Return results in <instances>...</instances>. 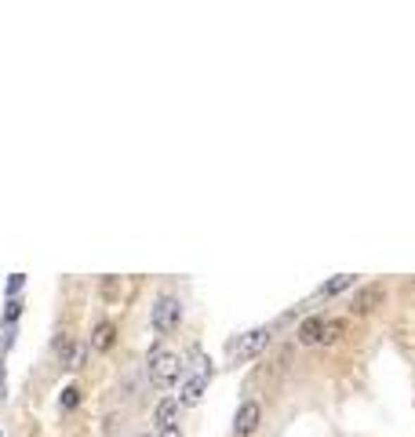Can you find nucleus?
I'll return each mask as SVG.
<instances>
[{
    "label": "nucleus",
    "mask_w": 415,
    "mask_h": 437,
    "mask_svg": "<svg viewBox=\"0 0 415 437\" xmlns=\"http://www.w3.org/2000/svg\"><path fill=\"white\" fill-rule=\"evenodd\" d=\"M182 379V357L171 354V350H149V383L157 390H168Z\"/></svg>",
    "instance_id": "obj_1"
},
{
    "label": "nucleus",
    "mask_w": 415,
    "mask_h": 437,
    "mask_svg": "<svg viewBox=\"0 0 415 437\" xmlns=\"http://www.w3.org/2000/svg\"><path fill=\"white\" fill-rule=\"evenodd\" d=\"M179 317H182V306H179L175 295H161L157 302H153L149 321H153V332L157 336H171L175 328H179Z\"/></svg>",
    "instance_id": "obj_2"
},
{
    "label": "nucleus",
    "mask_w": 415,
    "mask_h": 437,
    "mask_svg": "<svg viewBox=\"0 0 415 437\" xmlns=\"http://www.w3.org/2000/svg\"><path fill=\"white\" fill-rule=\"evenodd\" d=\"M208 383H211V364H208L204 354H197V368L190 371L186 383H182V398H179V405H197V401L204 398Z\"/></svg>",
    "instance_id": "obj_3"
},
{
    "label": "nucleus",
    "mask_w": 415,
    "mask_h": 437,
    "mask_svg": "<svg viewBox=\"0 0 415 437\" xmlns=\"http://www.w3.org/2000/svg\"><path fill=\"white\" fill-rule=\"evenodd\" d=\"M266 343H270V328H255V332H248V336H240L233 346H230V361H252V357H259L262 350H266Z\"/></svg>",
    "instance_id": "obj_4"
},
{
    "label": "nucleus",
    "mask_w": 415,
    "mask_h": 437,
    "mask_svg": "<svg viewBox=\"0 0 415 437\" xmlns=\"http://www.w3.org/2000/svg\"><path fill=\"white\" fill-rule=\"evenodd\" d=\"M262 423V405L259 401H240L237 415H233V433L237 437H252Z\"/></svg>",
    "instance_id": "obj_5"
},
{
    "label": "nucleus",
    "mask_w": 415,
    "mask_h": 437,
    "mask_svg": "<svg viewBox=\"0 0 415 437\" xmlns=\"http://www.w3.org/2000/svg\"><path fill=\"white\" fill-rule=\"evenodd\" d=\"M386 299V288L383 284H364V288L354 295V302H349V310H354V317H368L371 310H379Z\"/></svg>",
    "instance_id": "obj_6"
},
{
    "label": "nucleus",
    "mask_w": 415,
    "mask_h": 437,
    "mask_svg": "<svg viewBox=\"0 0 415 437\" xmlns=\"http://www.w3.org/2000/svg\"><path fill=\"white\" fill-rule=\"evenodd\" d=\"M51 350H55V361H58L62 368H73V364H77V339H73L70 332H58L55 343H51Z\"/></svg>",
    "instance_id": "obj_7"
},
{
    "label": "nucleus",
    "mask_w": 415,
    "mask_h": 437,
    "mask_svg": "<svg viewBox=\"0 0 415 437\" xmlns=\"http://www.w3.org/2000/svg\"><path fill=\"white\" fill-rule=\"evenodd\" d=\"M324 321L328 317H321V314H314V317H306L302 324H299V343L302 346H321V336H324Z\"/></svg>",
    "instance_id": "obj_8"
},
{
    "label": "nucleus",
    "mask_w": 415,
    "mask_h": 437,
    "mask_svg": "<svg viewBox=\"0 0 415 437\" xmlns=\"http://www.w3.org/2000/svg\"><path fill=\"white\" fill-rule=\"evenodd\" d=\"M113 343H117V324L113 321H99L95 332H92V346L99 350V354H109Z\"/></svg>",
    "instance_id": "obj_9"
},
{
    "label": "nucleus",
    "mask_w": 415,
    "mask_h": 437,
    "mask_svg": "<svg viewBox=\"0 0 415 437\" xmlns=\"http://www.w3.org/2000/svg\"><path fill=\"white\" fill-rule=\"evenodd\" d=\"M179 401L175 398H164V401H157V408H153V423H157V430H164V426H175V415H179Z\"/></svg>",
    "instance_id": "obj_10"
},
{
    "label": "nucleus",
    "mask_w": 415,
    "mask_h": 437,
    "mask_svg": "<svg viewBox=\"0 0 415 437\" xmlns=\"http://www.w3.org/2000/svg\"><path fill=\"white\" fill-rule=\"evenodd\" d=\"M342 336H346V321H342V317H328V321H324L321 346H332V343H339Z\"/></svg>",
    "instance_id": "obj_11"
},
{
    "label": "nucleus",
    "mask_w": 415,
    "mask_h": 437,
    "mask_svg": "<svg viewBox=\"0 0 415 437\" xmlns=\"http://www.w3.org/2000/svg\"><path fill=\"white\" fill-rule=\"evenodd\" d=\"M349 284H354V277H349V273H342V277H332V281H328V284H324V288L317 292V299H328V295H339V292H346V288H349Z\"/></svg>",
    "instance_id": "obj_12"
},
{
    "label": "nucleus",
    "mask_w": 415,
    "mask_h": 437,
    "mask_svg": "<svg viewBox=\"0 0 415 437\" xmlns=\"http://www.w3.org/2000/svg\"><path fill=\"white\" fill-rule=\"evenodd\" d=\"M99 295H102L106 302H113V299L120 295V281H117V277H102V284H99Z\"/></svg>",
    "instance_id": "obj_13"
},
{
    "label": "nucleus",
    "mask_w": 415,
    "mask_h": 437,
    "mask_svg": "<svg viewBox=\"0 0 415 437\" xmlns=\"http://www.w3.org/2000/svg\"><path fill=\"white\" fill-rule=\"evenodd\" d=\"M58 405H62L66 412H70V408H77V405H80V386H77V383H70V386H66V390H62V398H58Z\"/></svg>",
    "instance_id": "obj_14"
},
{
    "label": "nucleus",
    "mask_w": 415,
    "mask_h": 437,
    "mask_svg": "<svg viewBox=\"0 0 415 437\" xmlns=\"http://www.w3.org/2000/svg\"><path fill=\"white\" fill-rule=\"evenodd\" d=\"M393 336H397V346L404 350V354L415 361V332H408V328H397V332H393Z\"/></svg>",
    "instance_id": "obj_15"
},
{
    "label": "nucleus",
    "mask_w": 415,
    "mask_h": 437,
    "mask_svg": "<svg viewBox=\"0 0 415 437\" xmlns=\"http://www.w3.org/2000/svg\"><path fill=\"white\" fill-rule=\"evenodd\" d=\"M18 314H22V299H8V310H4V317H0V321H4V328H11L18 321Z\"/></svg>",
    "instance_id": "obj_16"
},
{
    "label": "nucleus",
    "mask_w": 415,
    "mask_h": 437,
    "mask_svg": "<svg viewBox=\"0 0 415 437\" xmlns=\"http://www.w3.org/2000/svg\"><path fill=\"white\" fill-rule=\"evenodd\" d=\"M22 284H26V273H11V277H8V284H4V288H8V299H15V295L22 292Z\"/></svg>",
    "instance_id": "obj_17"
},
{
    "label": "nucleus",
    "mask_w": 415,
    "mask_h": 437,
    "mask_svg": "<svg viewBox=\"0 0 415 437\" xmlns=\"http://www.w3.org/2000/svg\"><path fill=\"white\" fill-rule=\"evenodd\" d=\"M157 437H182V430H179V426H164Z\"/></svg>",
    "instance_id": "obj_18"
},
{
    "label": "nucleus",
    "mask_w": 415,
    "mask_h": 437,
    "mask_svg": "<svg viewBox=\"0 0 415 437\" xmlns=\"http://www.w3.org/2000/svg\"><path fill=\"white\" fill-rule=\"evenodd\" d=\"M139 437H153V433H139Z\"/></svg>",
    "instance_id": "obj_19"
}]
</instances>
